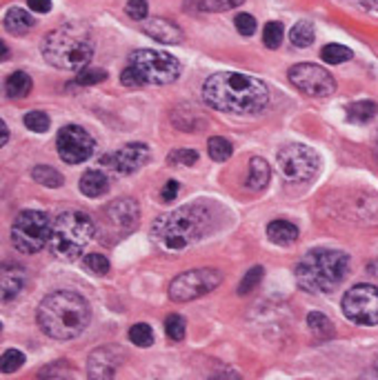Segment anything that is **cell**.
I'll use <instances>...</instances> for the list:
<instances>
[{"instance_id":"cell-1","label":"cell","mask_w":378,"mask_h":380,"mask_svg":"<svg viewBox=\"0 0 378 380\" xmlns=\"http://www.w3.org/2000/svg\"><path fill=\"white\" fill-rule=\"evenodd\" d=\"M202 98L211 110L225 114H258L270 103V89L254 76L220 71L205 80Z\"/></svg>"},{"instance_id":"cell-2","label":"cell","mask_w":378,"mask_h":380,"mask_svg":"<svg viewBox=\"0 0 378 380\" xmlns=\"http://www.w3.org/2000/svg\"><path fill=\"white\" fill-rule=\"evenodd\" d=\"M36 318L49 338L71 340L89 327L91 309L89 303L76 292H54L43 298Z\"/></svg>"},{"instance_id":"cell-3","label":"cell","mask_w":378,"mask_h":380,"mask_svg":"<svg viewBox=\"0 0 378 380\" xmlns=\"http://www.w3.org/2000/svg\"><path fill=\"white\" fill-rule=\"evenodd\" d=\"M40 51L51 67L62 71H80L94 56V40L82 23H67L45 36Z\"/></svg>"},{"instance_id":"cell-4","label":"cell","mask_w":378,"mask_h":380,"mask_svg":"<svg viewBox=\"0 0 378 380\" xmlns=\"http://www.w3.org/2000/svg\"><path fill=\"white\" fill-rule=\"evenodd\" d=\"M349 256L338 249H311L296 262V285L309 294H327L345 280Z\"/></svg>"},{"instance_id":"cell-5","label":"cell","mask_w":378,"mask_h":380,"mask_svg":"<svg viewBox=\"0 0 378 380\" xmlns=\"http://www.w3.org/2000/svg\"><path fill=\"white\" fill-rule=\"evenodd\" d=\"M209 212L202 205H187L161 216L152 227V238L167 251H180L193 245L209 229Z\"/></svg>"},{"instance_id":"cell-6","label":"cell","mask_w":378,"mask_h":380,"mask_svg":"<svg viewBox=\"0 0 378 380\" xmlns=\"http://www.w3.org/2000/svg\"><path fill=\"white\" fill-rule=\"evenodd\" d=\"M96 225L89 214L82 212H64L51 225L49 249L62 260L78 258L82 249L94 238Z\"/></svg>"},{"instance_id":"cell-7","label":"cell","mask_w":378,"mask_h":380,"mask_svg":"<svg viewBox=\"0 0 378 380\" xmlns=\"http://www.w3.org/2000/svg\"><path fill=\"white\" fill-rule=\"evenodd\" d=\"M54 220L45 212L27 210L16 216V220L9 231L12 245L23 253H36L49 242Z\"/></svg>"},{"instance_id":"cell-8","label":"cell","mask_w":378,"mask_h":380,"mask_svg":"<svg viewBox=\"0 0 378 380\" xmlns=\"http://www.w3.org/2000/svg\"><path fill=\"white\" fill-rule=\"evenodd\" d=\"M129 65H134L143 74L147 83L154 85H169L180 76V62L172 53L158 49H136L129 53Z\"/></svg>"},{"instance_id":"cell-9","label":"cell","mask_w":378,"mask_h":380,"mask_svg":"<svg viewBox=\"0 0 378 380\" xmlns=\"http://www.w3.org/2000/svg\"><path fill=\"white\" fill-rule=\"evenodd\" d=\"M276 160H279L283 176L287 180H294V183H309L320 169L318 153L314 149H309L307 144H298V142L285 144L283 149H279Z\"/></svg>"},{"instance_id":"cell-10","label":"cell","mask_w":378,"mask_h":380,"mask_svg":"<svg viewBox=\"0 0 378 380\" xmlns=\"http://www.w3.org/2000/svg\"><path fill=\"white\" fill-rule=\"evenodd\" d=\"M223 283V274L218 269H191L182 271L169 285V298L174 303H189L205 296Z\"/></svg>"},{"instance_id":"cell-11","label":"cell","mask_w":378,"mask_h":380,"mask_svg":"<svg viewBox=\"0 0 378 380\" xmlns=\"http://www.w3.org/2000/svg\"><path fill=\"white\" fill-rule=\"evenodd\" d=\"M343 314L347 320L372 327L378 325V287L356 285L343 296Z\"/></svg>"},{"instance_id":"cell-12","label":"cell","mask_w":378,"mask_h":380,"mask_svg":"<svg viewBox=\"0 0 378 380\" xmlns=\"http://www.w3.org/2000/svg\"><path fill=\"white\" fill-rule=\"evenodd\" d=\"M290 83L298 89L300 94L314 96V98H325L336 92V80L327 69L318 65H309V62H300L290 69Z\"/></svg>"},{"instance_id":"cell-13","label":"cell","mask_w":378,"mask_h":380,"mask_svg":"<svg viewBox=\"0 0 378 380\" xmlns=\"http://www.w3.org/2000/svg\"><path fill=\"white\" fill-rule=\"evenodd\" d=\"M56 149L62 162H67V165H80V162L91 158V153L96 149V142L91 138V134L87 129H82L80 125H67L56 136Z\"/></svg>"},{"instance_id":"cell-14","label":"cell","mask_w":378,"mask_h":380,"mask_svg":"<svg viewBox=\"0 0 378 380\" xmlns=\"http://www.w3.org/2000/svg\"><path fill=\"white\" fill-rule=\"evenodd\" d=\"M150 160V147L143 142H127L123 147L105 153L100 158V167L112 176H129L141 169Z\"/></svg>"},{"instance_id":"cell-15","label":"cell","mask_w":378,"mask_h":380,"mask_svg":"<svg viewBox=\"0 0 378 380\" xmlns=\"http://www.w3.org/2000/svg\"><path fill=\"white\" fill-rule=\"evenodd\" d=\"M121 360H123V351L114 347V345H107V347H98L89 354L87 360V376L91 380H107V378H114V374L118 372V367H121Z\"/></svg>"},{"instance_id":"cell-16","label":"cell","mask_w":378,"mask_h":380,"mask_svg":"<svg viewBox=\"0 0 378 380\" xmlns=\"http://www.w3.org/2000/svg\"><path fill=\"white\" fill-rule=\"evenodd\" d=\"M107 220L123 231H132L141 220V207L132 198H118L107 207Z\"/></svg>"},{"instance_id":"cell-17","label":"cell","mask_w":378,"mask_h":380,"mask_svg":"<svg viewBox=\"0 0 378 380\" xmlns=\"http://www.w3.org/2000/svg\"><path fill=\"white\" fill-rule=\"evenodd\" d=\"M143 31L150 36V38L158 40L163 45H178L182 42V31L176 23L165 21V18H152L143 25Z\"/></svg>"},{"instance_id":"cell-18","label":"cell","mask_w":378,"mask_h":380,"mask_svg":"<svg viewBox=\"0 0 378 380\" xmlns=\"http://www.w3.org/2000/svg\"><path fill=\"white\" fill-rule=\"evenodd\" d=\"M27 283V271L25 267L16 265H5L3 267V303H9L14 301V298L23 292V287Z\"/></svg>"},{"instance_id":"cell-19","label":"cell","mask_w":378,"mask_h":380,"mask_svg":"<svg viewBox=\"0 0 378 380\" xmlns=\"http://www.w3.org/2000/svg\"><path fill=\"white\" fill-rule=\"evenodd\" d=\"M80 194H85L87 198H100L109 192V178L105 174V169H89L80 176Z\"/></svg>"},{"instance_id":"cell-20","label":"cell","mask_w":378,"mask_h":380,"mask_svg":"<svg viewBox=\"0 0 378 380\" xmlns=\"http://www.w3.org/2000/svg\"><path fill=\"white\" fill-rule=\"evenodd\" d=\"M267 238H270L274 245L287 247L292 242L298 240V227L290 220H274L267 225Z\"/></svg>"},{"instance_id":"cell-21","label":"cell","mask_w":378,"mask_h":380,"mask_svg":"<svg viewBox=\"0 0 378 380\" xmlns=\"http://www.w3.org/2000/svg\"><path fill=\"white\" fill-rule=\"evenodd\" d=\"M34 18L29 16V12H25L23 7H12L5 14V29L14 36H25L34 29Z\"/></svg>"},{"instance_id":"cell-22","label":"cell","mask_w":378,"mask_h":380,"mask_svg":"<svg viewBox=\"0 0 378 380\" xmlns=\"http://www.w3.org/2000/svg\"><path fill=\"white\" fill-rule=\"evenodd\" d=\"M270 165H267V160L254 156L250 160V176H247V189H252V192H263V189L267 187V183H270Z\"/></svg>"},{"instance_id":"cell-23","label":"cell","mask_w":378,"mask_h":380,"mask_svg":"<svg viewBox=\"0 0 378 380\" xmlns=\"http://www.w3.org/2000/svg\"><path fill=\"white\" fill-rule=\"evenodd\" d=\"M32 87H34V83H32L29 74H25V71H14L12 76H7L5 92L9 98H25L32 92Z\"/></svg>"},{"instance_id":"cell-24","label":"cell","mask_w":378,"mask_h":380,"mask_svg":"<svg viewBox=\"0 0 378 380\" xmlns=\"http://www.w3.org/2000/svg\"><path fill=\"white\" fill-rule=\"evenodd\" d=\"M376 114H378V105L372 101H358L347 107V118L349 123H356V125L370 123Z\"/></svg>"},{"instance_id":"cell-25","label":"cell","mask_w":378,"mask_h":380,"mask_svg":"<svg viewBox=\"0 0 378 380\" xmlns=\"http://www.w3.org/2000/svg\"><path fill=\"white\" fill-rule=\"evenodd\" d=\"M32 178H34L38 185L49 187V189H58V187L64 185V178H62L60 171H56V169L49 167V165H38V167H34Z\"/></svg>"},{"instance_id":"cell-26","label":"cell","mask_w":378,"mask_h":380,"mask_svg":"<svg viewBox=\"0 0 378 380\" xmlns=\"http://www.w3.org/2000/svg\"><path fill=\"white\" fill-rule=\"evenodd\" d=\"M290 40L294 42V47H300V49H307L311 42H314V25L307 23V21H300L296 23L290 29Z\"/></svg>"},{"instance_id":"cell-27","label":"cell","mask_w":378,"mask_h":380,"mask_svg":"<svg viewBox=\"0 0 378 380\" xmlns=\"http://www.w3.org/2000/svg\"><path fill=\"white\" fill-rule=\"evenodd\" d=\"M307 325H309L311 333H314L318 340H327V338L334 336V325H331V320L327 318V316H322L318 312H311L307 316Z\"/></svg>"},{"instance_id":"cell-28","label":"cell","mask_w":378,"mask_h":380,"mask_svg":"<svg viewBox=\"0 0 378 380\" xmlns=\"http://www.w3.org/2000/svg\"><path fill=\"white\" fill-rule=\"evenodd\" d=\"M352 49L345 47V45H336V42H331V45H325V47L320 49V58L329 62V65H340V62H347V60H352Z\"/></svg>"},{"instance_id":"cell-29","label":"cell","mask_w":378,"mask_h":380,"mask_svg":"<svg viewBox=\"0 0 378 380\" xmlns=\"http://www.w3.org/2000/svg\"><path fill=\"white\" fill-rule=\"evenodd\" d=\"M207 151H209V156L214 158L216 162H225V160L232 158L234 144L229 142L227 138H220V136H214V138H209V142H207Z\"/></svg>"},{"instance_id":"cell-30","label":"cell","mask_w":378,"mask_h":380,"mask_svg":"<svg viewBox=\"0 0 378 380\" xmlns=\"http://www.w3.org/2000/svg\"><path fill=\"white\" fill-rule=\"evenodd\" d=\"M129 340L134 342L136 347H152L154 345V329L147 322H136L129 329Z\"/></svg>"},{"instance_id":"cell-31","label":"cell","mask_w":378,"mask_h":380,"mask_svg":"<svg viewBox=\"0 0 378 380\" xmlns=\"http://www.w3.org/2000/svg\"><path fill=\"white\" fill-rule=\"evenodd\" d=\"M185 331H187V322L182 316L178 314H172L167 320H165V333H167L169 340H182L185 338Z\"/></svg>"},{"instance_id":"cell-32","label":"cell","mask_w":378,"mask_h":380,"mask_svg":"<svg viewBox=\"0 0 378 380\" xmlns=\"http://www.w3.org/2000/svg\"><path fill=\"white\" fill-rule=\"evenodd\" d=\"M263 42L267 49H279L281 42H283V25L281 23H267L265 29H263Z\"/></svg>"},{"instance_id":"cell-33","label":"cell","mask_w":378,"mask_h":380,"mask_svg":"<svg viewBox=\"0 0 378 380\" xmlns=\"http://www.w3.org/2000/svg\"><path fill=\"white\" fill-rule=\"evenodd\" d=\"M263 274H265L263 267H252V269L245 274V278L241 280V285H238V294H241V296L252 294L254 289H256V285L263 280Z\"/></svg>"},{"instance_id":"cell-34","label":"cell","mask_w":378,"mask_h":380,"mask_svg":"<svg viewBox=\"0 0 378 380\" xmlns=\"http://www.w3.org/2000/svg\"><path fill=\"white\" fill-rule=\"evenodd\" d=\"M25 127H29L32 131L36 134H45L49 129V116L45 114V112H29V114H25Z\"/></svg>"},{"instance_id":"cell-35","label":"cell","mask_w":378,"mask_h":380,"mask_svg":"<svg viewBox=\"0 0 378 380\" xmlns=\"http://www.w3.org/2000/svg\"><path fill=\"white\" fill-rule=\"evenodd\" d=\"M198 160V153L193 149H176L167 156V165L172 167H189Z\"/></svg>"},{"instance_id":"cell-36","label":"cell","mask_w":378,"mask_h":380,"mask_svg":"<svg viewBox=\"0 0 378 380\" xmlns=\"http://www.w3.org/2000/svg\"><path fill=\"white\" fill-rule=\"evenodd\" d=\"M25 356L18 349H7L3 354V374H14L23 367Z\"/></svg>"},{"instance_id":"cell-37","label":"cell","mask_w":378,"mask_h":380,"mask_svg":"<svg viewBox=\"0 0 378 380\" xmlns=\"http://www.w3.org/2000/svg\"><path fill=\"white\" fill-rule=\"evenodd\" d=\"M245 0H202L200 7L205 9V12L211 14H220V12H229V9L234 7H241Z\"/></svg>"},{"instance_id":"cell-38","label":"cell","mask_w":378,"mask_h":380,"mask_svg":"<svg viewBox=\"0 0 378 380\" xmlns=\"http://www.w3.org/2000/svg\"><path fill=\"white\" fill-rule=\"evenodd\" d=\"M85 267L89 271H94L96 276H107L109 274V260L100 253H89L85 256Z\"/></svg>"},{"instance_id":"cell-39","label":"cell","mask_w":378,"mask_h":380,"mask_svg":"<svg viewBox=\"0 0 378 380\" xmlns=\"http://www.w3.org/2000/svg\"><path fill=\"white\" fill-rule=\"evenodd\" d=\"M107 78V71L105 69H80V74L76 78V83L78 85H98V83H103V80Z\"/></svg>"},{"instance_id":"cell-40","label":"cell","mask_w":378,"mask_h":380,"mask_svg":"<svg viewBox=\"0 0 378 380\" xmlns=\"http://www.w3.org/2000/svg\"><path fill=\"white\" fill-rule=\"evenodd\" d=\"M121 83H123L125 87H143V85H147V80L143 78V74H141V71H138L134 65H129L127 69H123Z\"/></svg>"},{"instance_id":"cell-41","label":"cell","mask_w":378,"mask_h":380,"mask_svg":"<svg viewBox=\"0 0 378 380\" xmlns=\"http://www.w3.org/2000/svg\"><path fill=\"white\" fill-rule=\"evenodd\" d=\"M236 23V29L241 36H254L256 34V18L250 16V14H238L234 18Z\"/></svg>"},{"instance_id":"cell-42","label":"cell","mask_w":378,"mask_h":380,"mask_svg":"<svg viewBox=\"0 0 378 380\" xmlns=\"http://www.w3.org/2000/svg\"><path fill=\"white\" fill-rule=\"evenodd\" d=\"M147 14H150L147 0H129L127 3V16L132 18V21H145Z\"/></svg>"},{"instance_id":"cell-43","label":"cell","mask_w":378,"mask_h":380,"mask_svg":"<svg viewBox=\"0 0 378 380\" xmlns=\"http://www.w3.org/2000/svg\"><path fill=\"white\" fill-rule=\"evenodd\" d=\"M178 189H180V187H178V183H176V180H169V183H165L161 198H163L165 203H172L174 198L178 196Z\"/></svg>"},{"instance_id":"cell-44","label":"cell","mask_w":378,"mask_h":380,"mask_svg":"<svg viewBox=\"0 0 378 380\" xmlns=\"http://www.w3.org/2000/svg\"><path fill=\"white\" fill-rule=\"evenodd\" d=\"M27 7L36 14H47L51 9V0H27Z\"/></svg>"},{"instance_id":"cell-45","label":"cell","mask_w":378,"mask_h":380,"mask_svg":"<svg viewBox=\"0 0 378 380\" xmlns=\"http://www.w3.org/2000/svg\"><path fill=\"white\" fill-rule=\"evenodd\" d=\"M365 9H370V12H378V0H358Z\"/></svg>"},{"instance_id":"cell-46","label":"cell","mask_w":378,"mask_h":380,"mask_svg":"<svg viewBox=\"0 0 378 380\" xmlns=\"http://www.w3.org/2000/svg\"><path fill=\"white\" fill-rule=\"evenodd\" d=\"M0 129H3V144H7V140H9V129H7V125L0 123Z\"/></svg>"},{"instance_id":"cell-47","label":"cell","mask_w":378,"mask_h":380,"mask_svg":"<svg viewBox=\"0 0 378 380\" xmlns=\"http://www.w3.org/2000/svg\"><path fill=\"white\" fill-rule=\"evenodd\" d=\"M7 58H9V49L3 45V60H7Z\"/></svg>"},{"instance_id":"cell-48","label":"cell","mask_w":378,"mask_h":380,"mask_svg":"<svg viewBox=\"0 0 378 380\" xmlns=\"http://www.w3.org/2000/svg\"><path fill=\"white\" fill-rule=\"evenodd\" d=\"M374 149H376V156H378V134H376V142H374Z\"/></svg>"}]
</instances>
